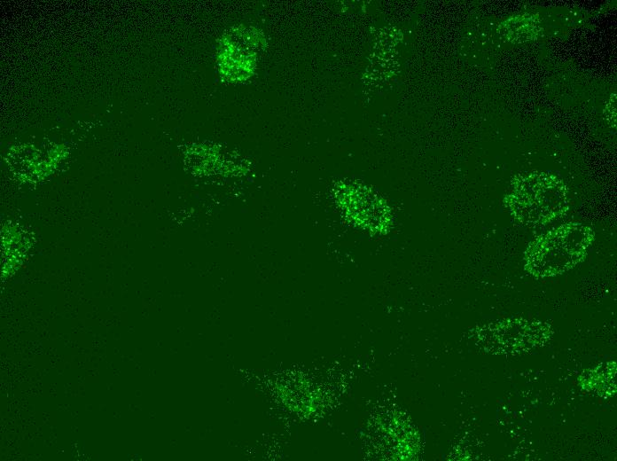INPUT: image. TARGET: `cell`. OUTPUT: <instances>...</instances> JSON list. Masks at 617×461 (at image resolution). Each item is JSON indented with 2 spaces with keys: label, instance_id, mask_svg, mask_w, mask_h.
I'll list each match as a JSON object with an SVG mask.
<instances>
[{
  "label": "cell",
  "instance_id": "1",
  "mask_svg": "<svg viewBox=\"0 0 617 461\" xmlns=\"http://www.w3.org/2000/svg\"><path fill=\"white\" fill-rule=\"evenodd\" d=\"M560 227L535 240L526 257V268L537 277H551L573 268L584 257L592 240L591 230L573 224Z\"/></svg>",
  "mask_w": 617,
  "mask_h": 461
},
{
  "label": "cell",
  "instance_id": "2",
  "mask_svg": "<svg viewBox=\"0 0 617 461\" xmlns=\"http://www.w3.org/2000/svg\"><path fill=\"white\" fill-rule=\"evenodd\" d=\"M339 207L344 217L351 224L368 233H387L393 223L389 207L373 194L348 195L338 198Z\"/></svg>",
  "mask_w": 617,
  "mask_h": 461
},
{
  "label": "cell",
  "instance_id": "3",
  "mask_svg": "<svg viewBox=\"0 0 617 461\" xmlns=\"http://www.w3.org/2000/svg\"><path fill=\"white\" fill-rule=\"evenodd\" d=\"M500 328L489 329L495 334L490 335V351L500 354H515L530 350L543 343L550 337V331L542 323L520 320L500 324Z\"/></svg>",
  "mask_w": 617,
  "mask_h": 461
}]
</instances>
